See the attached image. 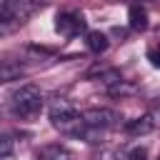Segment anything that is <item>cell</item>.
I'll return each mask as SVG.
<instances>
[{"label": "cell", "instance_id": "cell-5", "mask_svg": "<svg viewBox=\"0 0 160 160\" xmlns=\"http://www.w3.org/2000/svg\"><path fill=\"white\" fill-rule=\"evenodd\" d=\"M35 160H75L72 150L60 145V142H52V145H42L38 152H35Z\"/></svg>", "mask_w": 160, "mask_h": 160}, {"label": "cell", "instance_id": "cell-3", "mask_svg": "<svg viewBox=\"0 0 160 160\" xmlns=\"http://www.w3.org/2000/svg\"><path fill=\"white\" fill-rule=\"evenodd\" d=\"M82 120L88 128H98V130H110V128L120 125V115L108 108H90L82 112Z\"/></svg>", "mask_w": 160, "mask_h": 160}, {"label": "cell", "instance_id": "cell-9", "mask_svg": "<svg viewBox=\"0 0 160 160\" xmlns=\"http://www.w3.org/2000/svg\"><path fill=\"white\" fill-rule=\"evenodd\" d=\"M20 75H22V68H18V65H0V82L18 80Z\"/></svg>", "mask_w": 160, "mask_h": 160}, {"label": "cell", "instance_id": "cell-14", "mask_svg": "<svg viewBox=\"0 0 160 160\" xmlns=\"http://www.w3.org/2000/svg\"><path fill=\"white\" fill-rule=\"evenodd\" d=\"M158 160H160V158H158Z\"/></svg>", "mask_w": 160, "mask_h": 160}, {"label": "cell", "instance_id": "cell-2", "mask_svg": "<svg viewBox=\"0 0 160 160\" xmlns=\"http://www.w3.org/2000/svg\"><path fill=\"white\" fill-rule=\"evenodd\" d=\"M85 30V18L75 10H65L55 18V32L62 38H75Z\"/></svg>", "mask_w": 160, "mask_h": 160}, {"label": "cell", "instance_id": "cell-10", "mask_svg": "<svg viewBox=\"0 0 160 160\" xmlns=\"http://www.w3.org/2000/svg\"><path fill=\"white\" fill-rule=\"evenodd\" d=\"M108 92H110L112 98H118V95H120V98H122V95H132V92H135V85H130L128 80H120V82H118V85H112Z\"/></svg>", "mask_w": 160, "mask_h": 160}, {"label": "cell", "instance_id": "cell-13", "mask_svg": "<svg viewBox=\"0 0 160 160\" xmlns=\"http://www.w3.org/2000/svg\"><path fill=\"white\" fill-rule=\"evenodd\" d=\"M125 160H148V148H132V150H128Z\"/></svg>", "mask_w": 160, "mask_h": 160}, {"label": "cell", "instance_id": "cell-12", "mask_svg": "<svg viewBox=\"0 0 160 160\" xmlns=\"http://www.w3.org/2000/svg\"><path fill=\"white\" fill-rule=\"evenodd\" d=\"M148 60H150L152 68L160 70V45H150V48H148Z\"/></svg>", "mask_w": 160, "mask_h": 160}, {"label": "cell", "instance_id": "cell-7", "mask_svg": "<svg viewBox=\"0 0 160 160\" xmlns=\"http://www.w3.org/2000/svg\"><path fill=\"white\" fill-rule=\"evenodd\" d=\"M128 20H130V28L132 30H145L148 28V10L142 5H130Z\"/></svg>", "mask_w": 160, "mask_h": 160}, {"label": "cell", "instance_id": "cell-4", "mask_svg": "<svg viewBox=\"0 0 160 160\" xmlns=\"http://www.w3.org/2000/svg\"><path fill=\"white\" fill-rule=\"evenodd\" d=\"M155 125H158L155 115H152V112H145V115H140V118L128 120V122H125V132H128V135H132V138H140V135L152 132V130H155Z\"/></svg>", "mask_w": 160, "mask_h": 160}, {"label": "cell", "instance_id": "cell-11", "mask_svg": "<svg viewBox=\"0 0 160 160\" xmlns=\"http://www.w3.org/2000/svg\"><path fill=\"white\" fill-rule=\"evenodd\" d=\"M12 150H15V140H12V135L0 132V158H8Z\"/></svg>", "mask_w": 160, "mask_h": 160}, {"label": "cell", "instance_id": "cell-1", "mask_svg": "<svg viewBox=\"0 0 160 160\" xmlns=\"http://www.w3.org/2000/svg\"><path fill=\"white\" fill-rule=\"evenodd\" d=\"M10 110L20 120H32L42 110V92L35 85H20L10 95Z\"/></svg>", "mask_w": 160, "mask_h": 160}, {"label": "cell", "instance_id": "cell-6", "mask_svg": "<svg viewBox=\"0 0 160 160\" xmlns=\"http://www.w3.org/2000/svg\"><path fill=\"white\" fill-rule=\"evenodd\" d=\"M50 120H60V118H68V115H75V105L68 100V98H52L50 100Z\"/></svg>", "mask_w": 160, "mask_h": 160}, {"label": "cell", "instance_id": "cell-8", "mask_svg": "<svg viewBox=\"0 0 160 160\" xmlns=\"http://www.w3.org/2000/svg\"><path fill=\"white\" fill-rule=\"evenodd\" d=\"M85 42H88V50H90V52H95V55L105 52V50H108V45H110V42H108V35H105V32H100V30H90Z\"/></svg>", "mask_w": 160, "mask_h": 160}]
</instances>
